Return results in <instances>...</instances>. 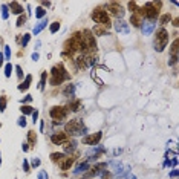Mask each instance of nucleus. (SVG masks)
I'll return each mask as SVG.
<instances>
[{"instance_id":"nucleus-11","label":"nucleus","mask_w":179,"mask_h":179,"mask_svg":"<svg viewBox=\"0 0 179 179\" xmlns=\"http://www.w3.org/2000/svg\"><path fill=\"white\" fill-rule=\"evenodd\" d=\"M64 158H66V156H64L63 153H58V152H55V153H51V161H52L54 164H61Z\"/></svg>"},{"instance_id":"nucleus-31","label":"nucleus","mask_w":179,"mask_h":179,"mask_svg":"<svg viewBox=\"0 0 179 179\" xmlns=\"http://www.w3.org/2000/svg\"><path fill=\"white\" fill-rule=\"evenodd\" d=\"M29 41V34H25V38H23V46H26V43Z\"/></svg>"},{"instance_id":"nucleus-24","label":"nucleus","mask_w":179,"mask_h":179,"mask_svg":"<svg viewBox=\"0 0 179 179\" xmlns=\"http://www.w3.org/2000/svg\"><path fill=\"white\" fill-rule=\"evenodd\" d=\"M5 107H6V98L2 97V98H0V112H3Z\"/></svg>"},{"instance_id":"nucleus-4","label":"nucleus","mask_w":179,"mask_h":179,"mask_svg":"<svg viewBox=\"0 0 179 179\" xmlns=\"http://www.w3.org/2000/svg\"><path fill=\"white\" fill-rule=\"evenodd\" d=\"M83 123L80 120H71L66 123L64 126V133L66 135H72V136H77V135H81L83 132Z\"/></svg>"},{"instance_id":"nucleus-16","label":"nucleus","mask_w":179,"mask_h":179,"mask_svg":"<svg viewBox=\"0 0 179 179\" xmlns=\"http://www.w3.org/2000/svg\"><path fill=\"white\" fill-rule=\"evenodd\" d=\"M80 106H81V101H80V100H77V101H72V103H69V106H68V110L77 112V110H80Z\"/></svg>"},{"instance_id":"nucleus-22","label":"nucleus","mask_w":179,"mask_h":179,"mask_svg":"<svg viewBox=\"0 0 179 179\" xmlns=\"http://www.w3.org/2000/svg\"><path fill=\"white\" fill-rule=\"evenodd\" d=\"M28 139H29V142H34V144H35V141H37V135H35V132H32V130H29V132H28Z\"/></svg>"},{"instance_id":"nucleus-30","label":"nucleus","mask_w":179,"mask_h":179,"mask_svg":"<svg viewBox=\"0 0 179 179\" xmlns=\"http://www.w3.org/2000/svg\"><path fill=\"white\" fill-rule=\"evenodd\" d=\"M18 124H20L21 127H25V126H26V121H25V118H23V117H21V118L18 120Z\"/></svg>"},{"instance_id":"nucleus-3","label":"nucleus","mask_w":179,"mask_h":179,"mask_svg":"<svg viewBox=\"0 0 179 179\" xmlns=\"http://www.w3.org/2000/svg\"><path fill=\"white\" fill-rule=\"evenodd\" d=\"M66 78H69V75L66 74L63 64H55L52 68V77H51V86H58L61 84Z\"/></svg>"},{"instance_id":"nucleus-17","label":"nucleus","mask_w":179,"mask_h":179,"mask_svg":"<svg viewBox=\"0 0 179 179\" xmlns=\"http://www.w3.org/2000/svg\"><path fill=\"white\" fill-rule=\"evenodd\" d=\"M170 54H171L173 57H177V38H174L173 43H171V46H170Z\"/></svg>"},{"instance_id":"nucleus-29","label":"nucleus","mask_w":179,"mask_h":179,"mask_svg":"<svg viewBox=\"0 0 179 179\" xmlns=\"http://www.w3.org/2000/svg\"><path fill=\"white\" fill-rule=\"evenodd\" d=\"M44 15V9L43 8H38L37 9V17H43Z\"/></svg>"},{"instance_id":"nucleus-6","label":"nucleus","mask_w":179,"mask_h":179,"mask_svg":"<svg viewBox=\"0 0 179 179\" xmlns=\"http://www.w3.org/2000/svg\"><path fill=\"white\" fill-rule=\"evenodd\" d=\"M142 11H144V17L149 18V20H155V18H158V15H159V9H156L152 2L145 3Z\"/></svg>"},{"instance_id":"nucleus-12","label":"nucleus","mask_w":179,"mask_h":179,"mask_svg":"<svg viewBox=\"0 0 179 179\" xmlns=\"http://www.w3.org/2000/svg\"><path fill=\"white\" fill-rule=\"evenodd\" d=\"M129 21H130V25L135 26V28H139V26H141V17H138L136 14H132Z\"/></svg>"},{"instance_id":"nucleus-32","label":"nucleus","mask_w":179,"mask_h":179,"mask_svg":"<svg viewBox=\"0 0 179 179\" xmlns=\"http://www.w3.org/2000/svg\"><path fill=\"white\" fill-rule=\"evenodd\" d=\"M37 117H38V113H37V112H32V120H34V123H35Z\"/></svg>"},{"instance_id":"nucleus-10","label":"nucleus","mask_w":179,"mask_h":179,"mask_svg":"<svg viewBox=\"0 0 179 179\" xmlns=\"http://www.w3.org/2000/svg\"><path fill=\"white\" fill-rule=\"evenodd\" d=\"M77 156H78V153H75V155L69 156V158H64V159H63V162L60 164L61 170H69V168L74 165V162H75V159H77Z\"/></svg>"},{"instance_id":"nucleus-25","label":"nucleus","mask_w":179,"mask_h":179,"mask_svg":"<svg viewBox=\"0 0 179 179\" xmlns=\"http://www.w3.org/2000/svg\"><path fill=\"white\" fill-rule=\"evenodd\" d=\"M25 21H26V17H25V15L18 17V20H17V26H23V25H25Z\"/></svg>"},{"instance_id":"nucleus-15","label":"nucleus","mask_w":179,"mask_h":179,"mask_svg":"<svg viewBox=\"0 0 179 179\" xmlns=\"http://www.w3.org/2000/svg\"><path fill=\"white\" fill-rule=\"evenodd\" d=\"M31 80H32V77H31V75H28V77H26V80H25L23 83H21V84L18 86V91H26V89L29 87V84H31Z\"/></svg>"},{"instance_id":"nucleus-18","label":"nucleus","mask_w":179,"mask_h":179,"mask_svg":"<svg viewBox=\"0 0 179 179\" xmlns=\"http://www.w3.org/2000/svg\"><path fill=\"white\" fill-rule=\"evenodd\" d=\"M92 34H94V35H106V34H107V29L103 28V26H97Z\"/></svg>"},{"instance_id":"nucleus-9","label":"nucleus","mask_w":179,"mask_h":179,"mask_svg":"<svg viewBox=\"0 0 179 179\" xmlns=\"http://www.w3.org/2000/svg\"><path fill=\"white\" fill-rule=\"evenodd\" d=\"M51 141H52V144H55V145L64 144L66 141H68V135H66L64 132H58V133H54V135L51 136Z\"/></svg>"},{"instance_id":"nucleus-7","label":"nucleus","mask_w":179,"mask_h":179,"mask_svg":"<svg viewBox=\"0 0 179 179\" xmlns=\"http://www.w3.org/2000/svg\"><path fill=\"white\" fill-rule=\"evenodd\" d=\"M101 136H103V133L101 132H97V133H92V135H87L83 138V144L86 145H95L101 141Z\"/></svg>"},{"instance_id":"nucleus-1","label":"nucleus","mask_w":179,"mask_h":179,"mask_svg":"<svg viewBox=\"0 0 179 179\" xmlns=\"http://www.w3.org/2000/svg\"><path fill=\"white\" fill-rule=\"evenodd\" d=\"M91 17H92V20L95 21V23H98V26H103L106 29H109L112 26V21H110V17H109L107 11H104L101 8L94 9L92 14H91Z\"/></svg>"},{"instance_id":"nucleus-2","label":"nucleus","mask_w":179,"mask_h":179,"mask_svg":"<svg viewBox=\"0 0 179 179\" xmlns=\"http://www.w3.org/2000/svg\"><path fill=\"white\" fill-rule=\"evenodd\" d=\"M167 43H168V32L165 28L161 26L155 34V49L158 52H162L164 48L167 46Z\"/></svg>"},{"instance_id":"nucleus-23","label":"nucleus","mask_w":179,"mask_h":179,"mask_svg":"<svg viewBox=\"0 0 179 179\" xmlns=\"http://www.w3.org/2000/svg\"><path fill=\"white\" fill-rule=\"evenodd\" d=\"M21 112H23L25 115H28V113H32L34 109H32L31 106H21Z\"/></svg>"},{"instance_id":"nucleus-8","label":"nucleus","mask_w":179,"mask_h":179,"mask_svg":"<svg viewBox=\"0 0 179 179\" xmlns=\"http://www.w3.org/2000/svg\"><path fill=\"white\" fill-rule=\"evenodd\" d=\"M107 11L112 15H115V17H123V14H124V11H123L120 3H109L107 5Z\"/></svg>"},{"instance_id":"nucleus-20","label":"nucleus","mask_w":179,"mask_h":179,"mask_svg":"<svg viewBox=\"0 0 179 179\" xmlns=\"http://www.w3.org/2000/svg\"><path fill=\"white\" fill-rule=\"evenodd\" d=\"M127 6H129V9H130L132 14H136V11H138V3L136 2H129Z\"/></svg>"},{"instance_id":"nucleus-33","label":"nucleus","mask_w":179,"mask_h":179,"mask_svg":"<svg viewBox=\"0 0 179 179\" xmlns=\"http://www.w3.org/2000/svg\"><path fill=\"white\" fill-rule=\"evenodd\" d=\"M173 25H174V26H177V25H179V20H177V18H174V20H173Z\"/></svg>"},{"instance_id":"nucleus-27","label":"nucleus","mask_w":179,"mask_h":179,"mask_svg":"<svg viewBox=\"0 0 179 179\" xmlns=\"http://www.w3.org/2000/svg\"><path fill=\"white\" fill-rule=\"evenodd\" d=\"M5 71H6V72H5V75H6V77H9V75H11V71H12V66H11V64H6Z\"/></svg>"},{"instance_id":"nucleus-5","label":"nucleus","mask_w":179,"mask_h":179,"mask_svg":"<svg viewBox=\"0 0 179 179\" xmlns=\"http://www.w3.org/2000/svg\"><path fill=\"white\" fill-rule=\"evenodd\" d=\"M49 115L52 120H55V123H61V120H64L68 117V107H63V106H54L49 110Z\"/></svg>"},{"instance_id":"nucleus-28","label":"nucleus","mask_w":179,"mask_h":179,"mask_svg":"<svg viewBox=\"0 0 179 179\" xmlns=\"http://www.w3.org/2000/svg\"><path fill=\"white\" fill-rule=\"evenodd\" d=\"M72 92H74V87L69 84L68 87H66V91H64V95H69V94H72Z\"/></svg>"},{"instance_id":"nucleus-21","label":"nucleus","mask_w":179,"mask_h":179,"mask_svg":"<svg viewBox=\"0 0 179 179\" xmlns=\"http://www.w3.org/2000/svg\"><path fill=\"white\" fill-rule=\"evenodd\" d=\"M170 20H171V15H170V14H164V15L159 18V23H161V25H167V21H170Z\"/></svg>"},{"instance_id":"nucleus-13","label":"nucleus","mask_w":179,"mask_h":179,"mask_svg":"<svg viewBox=\"0 0 179 179\" xmlns=\"http://www.w3.org/2000/svg\"><path fill=\"white\" fill-rule=\"evenodd\" d=\"M9 9H11L14 14H21V12H23V6L18 5V3H15V2H11V3H9Z\"/></svg>"},{"instance_id":"nucleus-14","label":"nucleus","mask_w":179,"mask_h":179,"mask_svg":"<svg viewBox=\"0 0 179 179\" xmlns=\"http://www.w3.org/2000/svg\"><path fill=\"white\" fill-rule=\"evenodd\" d=\"M75 63H77V68H78V69H84V68H87V61H86L84 55H80L78 58H75Z\"/></svg>"},{"instance_id":"nucleus-19","label":"nucleus","mask_w":179,"mask_h":179,"mask_svg":"<svg viewBox=\"0 0 179 179\" xmlns=\"http://www.w3.org/2000/svg\"><path fill=\"white\" fill-rule=\"evenodd\" d=\"M63 147H64V150L72 152V150H75V142H74V141H66V142L63 144Z\"/></svg>"},{"instance_id":"nucleus-26","label":"nucleus","mask_w":179,"mask_h":179,"mask_svg":"<svg viewBox=\"0 0 179 179\" xmlns=\"http://www.w3.org/2000/svg\"><path fill=\"white\" fill-rule=\"evenodd\" d=\"M60 29V23H58V21H55V23L51 26V32H57Z\"/></svg>"}]
</instances>
